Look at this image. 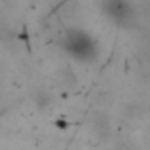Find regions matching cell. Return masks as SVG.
I'll return each mask as SVG.
<instances>
[{"label": "cell", "mask_w": 150, "mask_h": 150, "mask_svg": "<svg viewBox=\"0 0 150 150\" xmlns=\"http://www.w3.org/2000/svg\"><path fill=\"white\" fill-rule=\"evenodd\" d=\"M64 50L76 60L88 62L97 55V44L90 34L80 28H71L64 35Z\"/></svg>", "instance_id": "obj_1"}, {"label": "cell", "mask_w": 150, "mask_h": 150, "mask_svg": "<svg viewBox=\"0 0 150 150\" xmlns=\"http://www.w3.org/2000/svg\"><path fill=\"white\" fill-rule=\"evenodd\" d=\"M104 13L117 23H125L131 18V6L127 0H103Z\"/></svg>", "instance_id": "obj_2"}]
</instances>
